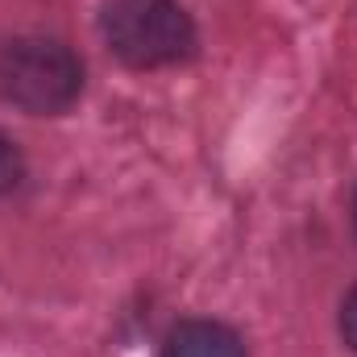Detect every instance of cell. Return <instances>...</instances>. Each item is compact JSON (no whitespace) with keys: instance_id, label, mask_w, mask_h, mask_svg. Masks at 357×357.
<instances>
[{"instance_id":"cell-1","label":"cell","mask_w":357,"mask_h":357,"mask_svg":"<svg viewBox=\"0 0 357 357\" xmlns=\"http://www.w3.org/2000/svg\"><path fill=\"white\" fill-rule=\"evenodd\" d=\"M100 38L129 71H162L195 59L199 33L178 0H104Z\"/></svg>"},{"instance_id":"cell-2","label":"cell","mask_w":357,"mask_h":357,"mask_svg":"<svg viewBox=\"0 0 357 357\" xmlns=\"http://www.w3.org/2000/svg\"><path fill=\"white\" fill-rule=\"evenodd\" d=\"M84 96L79 54L42 33L0 42V100L29 116H63Z\"/></svg>"},{"instance_id":"cell-3","label":"cell","mask_w":357,"mask_h":357,"mask_svg":"<svg viewBox=\"0 0 357 357\" xmlns=\"http://www.w3.org/2000/svg\"><path fill=\"white\" fill-rule=\"evenodd\" d=\"M162 357H250V349L237 328L208 320V316H191L167 333Z\"/></svg>"},{"instance_id":"cell-4","label":"cell","mask_w":357,"mask_h":357,"mask_svg":"<svg viewBox=\"0 0 357 357\" xmlns=\"http://www.w3.org/2000/svg\"><path fill=\"white\" fill-rule=\"evenodd\" d=\"M21 178H25V154H21V146L0 129V199L13 195V191L21 187Z\"/></svg>"},{"instance_id":"cell-5","label":"cell","mask_w":357,"mask_h":357,"mask_svg":"<svg viewBox=\"0 0 357 357\" xmlns=\"http://www.w3.org/2000/svg\"><path fill=\"white\" fill-rule=\"evenodd\" d=\"M337 328H341V341L357 354V287H349V295L341 299V312H337Z\"/></svg>"},{"instance_id":"cell-6","label":"cell","mask_w":357,"mask_h":357,"mask_svg":"<svg viewBox=\"0 0 357 357\" xmlns=\"http://www.w3.org/2000/svg\"><path fill=\"white\" fill-rule=\"evenodd\" d=\"M349 225H354V237H357V191H354V204H349Z\"/></svg>"}]
</instances>
